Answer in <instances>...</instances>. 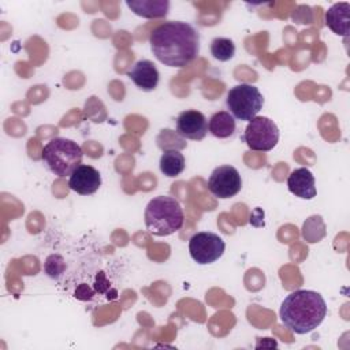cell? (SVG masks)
I'll return each instance as SVG.
<instances>
[{
    "label": "cell",
    "mask_w": 350,
    "mask_h": 350,
    "mask_svg": "<svg viewBox=\"0 0 350 350\" xmlns=\"http://www.w3.org/2000/svg\"><path fill=\"white\" fill-rule=\"evenodd\" d=\"M154 57L168 67H186L200 52V34L187 22L168 21L156 26L149 36Z\"/></svg>",
    "instance_id": "obj_1"
},
{
    "label": "cell",
    "mask_w": 350,
    "mask_h": 350,
    "mask_svg": "<svg viewBox=\"0 0 350 350\" xmlns=\"http://www.w3.org/2000/svg\"><path fill=\"white\" fill-rule=\"evenodd\" d=\"M327 316V304L320 293L313 290H295L282 302L279 317L286 328L305 335L314 331Z\"/></svg>",
    "instance_id": "obj_2"
},
{
    "label": "cell",
    "mask_w": 350,
    "mask_h": 350,
    "mask_svg": "<svg viewBox=\"0 0 350 350\" xmlns=\"http://www.w3.org/2000/svg\"><path fill=\"white\" fill-rule=\"evenodd\" d=\"M144 220L152 235L167 237L180 230L185 215L178 200L170 196H157L148 202Z\"/></svg>",
    "instance_id": "obj_3"
},
{
    "label": "cell",
    "mask_w": 350,
    "mask_h": 350,
    "mask_svg": "<svg viewBox=\"0 0 350 350\" xmlns=\"http://www.w3.org/2000/svg\"><path fill=\"white\" fill-rule=\"evenodd\" d=\"M83 157L82 148L72 139L55 137L45 144L41 159L45 167L56 176H70L72 171L81 165Z\"/></svg>",
    "instance_id": "obj_4"
},
{
    "label": "cell",
    "mask_w": 350,
    "mask_h": 350,
    "mask_svg": "<svg viewBox=\"0 0 350 350\" xmlns=\"http://www.w3.org/2000/svg\"><path fill=\"white\" fill-rule=\"evenodd\" d=\"M226 105L235 119L250 122L262 109L264 97L254 85L239 83L228 90Z\"/></svg>",
    "instance_id": "obj_5"
},
{
    "label": "cell",
    "mask_w": 350,
    "mask_h": 350,
    "mask_svg": "<svg viewBox=\"0 0 350 350\" xmlns=\"http://www.w3.org/2000/svg\"><path fill=\"white\" fill-rule=\"evenodd\" d=\"M243 141L252 150L269 152L279 141V129L272 119L267 116H256L247 123L243 133Z\"/></svg>",
    "instance_id": "obj_6"
},
{
    "label": "cell",
    "mask_w": 350,
    "mask_h": 350,
    "mask_svg": "<svg viewBox=\"0 0 350 350\" xmlns=\"http://www.w3.org/2000/svg\"><path fill=\"white\" fill-rule=\"evenodd\" d=\"M226 250L221 237L211 231L196 232L189 239V253L191 258L201 265L212 264L219 260Z\"/></svg>",
    "instance_id": "obj_7"
},
{
    "label": "cell",
    "mask_w": 350,
    "mask_h": 350,
    "mask_svg": "<svg viewBox=\"0 0 350 350\" xmlns=\"http://www.w3.org/2000/svg\"><path fill=\"white\" fill-rule=\"evenodd\" d=\"M208 190L217 198H230L242 189V178L232 165L216 167L208 178Z\"/></svg>",
    "instance_id": "obj_8"
},
{
    "label": "cell",
    "mask_w": 350,
    "mask_h": 350,
    "mask_svg": "<svg viewBox=\"0 0 350 350\" xmlns=\"http://www.w3.org/2000/svg\"><path fill=\"white\" fill-rule=\"evenodd\" d=\"M176 133L185 139L201 141L208 133V120L200 111H182L176 118Z\"/></svg>",
    "instance_id": "obj_9"
},
{
    "label": "cell",
    "mask_w": 350,
    "mask_h": 350,
    "mask_svg": "<svg viewBox=\"0 0 350 350\" xmlns=\"http://www.w3.org/2000/svg\"><path fill=\"white\" fill-rule=\"evenodd\" d=\"M68 186L72 191L81 196H90L100 189L101 175L94 167L89 164H81L70 175Z\"/></svg>",
    "instance_id": "obj_10"
},
{
    "label": "cell",
    "mask_w": 350,
    "mask_h": 350,
    "mask_svg": "<svg viewBox=\"0 0 350 350\" xmlns=\"http://www.w3.org/2000/svg\"><path fill=\"white\" fill-rule=\"evenodd\" d=\"M127 75L134 82V85L144 92L154 90L160 81L159 70L156 68L154 63L148 59L138 60L127 72Z\"/></svg>",
    "instance_id": "obj_11"
},
{
    "label": "cell",
    "mask_w": 350,
    "mask_h": 350,
    "mask_svg": "<svg viewBox=\"0 0 350 350\" xmlns=\"http://www.w3.org/2000/svg\"><path fill=\"white\" fill-rule=\"evenodd\" d=\"M287 187L291 194L304 200H312L316 197V180L310 170L305 167L295 168L287 178Z\"/></svg>",
    "instance_id": "obj_12"
},
{
    "label": "cell",
    "mask_w": 350,
    "mask_h": 350,
    "mask_svg": "<svg viewBox=\"0 0 350 350\" xmlns=\"http://www.w3.org/2000/svg\"><path fill=\"white\" fill-rule=\"evenodd\" d=\"M325 25L332 33L347 37L350 31V4L347 1L332 4L325 12Z\"/></svg>",
    "instance_id": "obj_13"
},
{
    "label": "cell",
    "mask_w": 350,
    "mask_h": 350,
    "mask_svg": "<svg viewBox=\"0 0 350 350\" xmlns=\"http://www.w3.org/2000/svg\"><path fill=\"white\" fill-rule=\"evenodd\" d=\"M126 5L138 16L146 19L164 18L170 10L167 0H127Z\"/></svg>",
    "instance_id": "obj_14"
},
{
    "label": "cell",
    "mask_w": 350,
    "mask_h": 350,
    "mask_svg": "<svg viewBox=\"0 0 350 350\" xmlns=\"http://www.w3.org/2000/svg\"><path fill=\"white\" fill-rule=\"evenodd\" d=\"M235 118L227 111H219L213 113L208 122V131L220 139L228 138L235 131Z\"/></svg>",
    "instance_id": "obj_15"
},
{
    "label": "cell",
    "mask_w": 350,
    "mask_h": 350,
    "mask_svg": "<svg viewBox=\"0 0 350 350\" xmlns=\"http://www.w3.org/2000/svg\"><path fill=\"white\" fill-rule=\"evenodd\" d=\"M159 165H160V171L165 176L175 178L183 172L186 167V161L183 154L179 150H165L160 157Z\"/></svg>",
    "instance_id": "obj_16"
},
{
    "label": "cell",
    "mask_w": 350,
    "mask_h": 350,
    "mask_svg": "<svg viewBox=\"0 0 350 350\" xmlns=\"http://www.w3.org/2000/svg\"><path fill=\"white\" fill-rule=\"evenodd\" d=\"M327 234L325 224L321 216L313 215L304 221L302 226V238L309 243H316L321 241Z\"/></svg>",
    "instance_id": "obj_17"
},
{
    "label": "cell",
    "mask_w": 350,
    "mask_h": 350,
    "mask_svg": "<svg viewBox=\"0 0 350 350\" xmlns=\"http://www.w3.org/2000/svg\"><path fill=\"white\" fill-rule=\"evenodd\" d=\"M211 55L219 62H228L235 55V44L227 37H216L211 42Z\"/></svg>",
    "instance_id": "obj_18"
},
{
    "label": "cell",
    "mask_w": 350,
    "mask_h": 350,
    "mask_svg": "<svg viewBox=\"0 0 350 350\" xmlns=\"http://www.w3.org/2000/svg\"><path fill=\"white\" fill-rule=\"evenodd\" d=\"M157 146L165 152V150H180L183 148H186L187 142L185 141L183 137H180L178 133L170 130V129H164L160 131V134L156 138Z\"/></svg>",
    "instance_id": "obj_19"
},
{
    "label": "cell",
    "mask_w": 350,
    "mask_h": 350,
    "mask_svg": "<svg viewBox=\"0 0 350 350\" xmlns=\"http://www.w3.org/2000/svg\"><path fill=\"white\" fill-rule=\"evenodd\" d=\"M66 268V261L60 254H51L44 262V272L52 279L60 278L64 273Z\"/></svg>",
    "instance_id": "obj_20"
},
{
    "label": "cell",
    "mask_w": 350,
    "mask_h": 350,
    "mask_svg": "<svg viewBox=\"0 0 350 350\" xmlns=\"http://www.w3.org/2000/svg\"><path fill=\"white\" fill-rule=\"evenodd\" d=\"M74 297L78 298V299H81V301H89V299L93 298V291H92V288H90L88 284L82 283V284H79V286L75 288Z\"/></svg>",
    "instance_id": "obj_21"
}]
</instances>
